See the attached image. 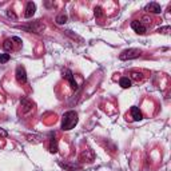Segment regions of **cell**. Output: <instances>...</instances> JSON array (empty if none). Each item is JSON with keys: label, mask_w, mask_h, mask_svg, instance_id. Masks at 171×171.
Instances as JSON below:
<instances>
[{"label": "cell", "mask_w": 171, "mask_h": 171, "mask_svg": "<svg viewBox=\"0 0 171 171\" xmlns=\"http://www.w3.org/2000/svg\"><path fill=\"white\" fill-rule=\"evenodd\" d=\"M78 114L75 111H67L64 112L63 118H62V128L68 131V130H72L75 126L78 124Z\"/></svg>", "instance_id": "obj_1"}, {"label": "cell", "mask_w": 171, "mask_h": 171, "mask_svg": "<svg viewBox=\"0 0 171 171\" xmlns=\"http://www.w3.org/2000/svg\"><path fill=\"white\" fill-rule=\"evenodd\" d=\"M140 54L142 52L137 48H128V49H124V51L119 55V59L120 60H132V59L139 58Z\"/></svg>", "instance_id": "obj_2"}, {"label": "cell", "mask_w": 171, "mask_h": 171, "mask_svg": "<svg viewBox=\"0 0 171 171\" xmlns=\"http://www.w3.org/2000/svg\"><path fill=\"white\" fill-rule=\"evenodd\" d=\"M62 76H63L64 79L68 80V83H70V86H71L72 90H78V83L75 82V78H74V74H72L71 70L64 68L63 71H62Z\"/></svg>", "instance_id": "obj_3"}, {"label": "cell", "mask_w": 171, "mask_h": 171, "mask_svg": "<svg viewBox=\"0 0 171 171\" xmlns=\"http://www.w3.org/2000/svg\"><path fill=\"white\" fill-rule=\"evenodd\" d=\"M23 29H27V31H29V32L40 34L44 29V24H42V23H40V20H38V22H35L29 27H23Z\"/></svg>", "instance_id": "obj_4"}, {"label": "cell", "mask_w": 171, "mask_h": 171, "mask_svg": "<svg viewBox=\"0 0 171 171\" xmlns=\"http://www.w3.org/2000/svg\"><path fill=\"white\" fill-rule=\"evenodd\" d=\"M16 80L19 83H26L27 82V72L23 66H18L16 68Z\"/></svg>", "instance_id": "obj_5"}, {"label": "cell", "mask_w": 171, "mask_h": 171, "mask_svg": "<svg viewBox=\"0 0 171 171\" xmlns=\"http://www.w3.org/2000/svg\"><path fill=\"white\" fill-rule=\"evenodd\" d=\"M131 28L137 34H139V35L146 34V26H144L142 22H139V20H134V22L131 23Z\"/></svg>", "instance_id": "obj_6"}, {"label": "cell", "mask_w": 171, "mask_h": 171, "mask_svg": "<svg viewBox=\"0 0 171 171\" xmlns=\"http://www.w3.org/2000/svg\"><path fill=\"white\" fill-rule=\"evenodd\" d=\"M35 11H36V6H35V3L28 2L27 6H26V12H24V16H26L27 19L32 18L34 13H35Z\"/></svg>", "instance_id": "obj_7"}, {"label": "cell", "mask_w": 171, "mask_h": 171, "mask_svg": "<svg viewBox=\"0 0 171 171\" xmlns=\"http://www.w3.org/2000/svg\"><path fill=\"white\" fill-rule=\"evenodd\" d=\"M144 11L151 12V13H160V12H162V8H160V6L158 3H150V4L146 6Z\"/></svg>", "instance_id": "obj_8"}, {"label": "cell", "mask_w": 171, "mask_h": 171, "mask_svg": "<svg viewBox=\"0 0 171 171\" xmlns=\"http://www.w3.org/2000/svg\"><path fill=\"white\" fill-rule=\"evenodd\" d=\"M130 112H131V117H132V119L135 120V122H139V120L143 119V115H142V112H140V110L138 107H135V106L131 107Z\"/></svg>", "instance_id": "obj_9"}, {"label": "cell", "mask_w": 171, "mask_h": 171, "mask_svg": "<svg viewBox=\"0 0 171 171\" xmlns=\"http://www.w3.org/2000/svg\"><path fill=\"white\" fill-rule=\"evenodd\" d=\"M49 153H58V140L55 139V134H51V139H49Z\"/></svg>", "instance_id": "obj_10"}, {"label": "cell", "mask_w": 171, "mask_h": 171, "mask_svg": "<svg viewBox=\"0 0 171 171\" xmlns=\"http://www.w3.org/2000/svg\"><path fill=\"white\" fill-rule=\"evenodd\" d=\"M32 102H29L27 98H23L22 99V107H23V112H28L32 110Z\"/></svg>", "instance_id": "obj_11"}, {"label": "cell", "mask_w": 171, "mask_h": 171, "mask_svg": "<svg viewBox=\"0 0 171 171\" xmlns=\"http://www.w3.org/2000/svg\"><path fill=\"white\" fill-rule=\"evenodd\" d=\"M119 84H120V87H122V88H130V87H131V80H130L128 78L123 76V78H120Z\"/></svg>", "instance_id": "obj_12"}, {"label": "cell", "mask_w": 171, "mask_h": 171, "mask_svg": "<svg viewBox=\"0 0 171 171\" xmlns=\"http://www.w3.org/2000/svg\"><path fill=\"white\" fill-rule=\"evenodd\" d=\"M55 22H56L58 24H64V23H67V15H64V13L58 15L56 19H55Z\"/></svg>", "instance_id": "obj_13"}, {"label": "cell", "mask_w": 171, "mask_h": 171, "mask_svg": "<svg viewBox=\"0 0 171 171\" xmlns=\"http://www.w3.org/2000/svg\"><path fill=\"white\" fill-rule=\"evenodd\" d=\"M12 47H13V44H12V40H11V39H6V40H4L3 48L6 49V51H11Z\"/></svg>", "instance_id": "obj_14"}, {"label": "cell", "mask_w": 171, "mask_h": 171, "mask_svg": "<svg viewBox=\"0 0 171 171\" xmlns=\"http://www.w3.org/2000/svg\"><path fill=\"white\" fill-rule=\"evenodd\" d=\"M59 164L62 166V167H64L66 170H68V171H75V170H78V168H79L78 166H71V164H67V163H62V162H60Z\"/></svg>", "instance_id": "obj_15"}, {"label": "cell", "mask_w": 171, "mask_h": 171, "mask_svg": "<svg viewBox=\"0 0 171 171\" xmlns=\"http://www.w3.org/2000/svg\"><path fill=\"white\" fill-rule=\"evenodd\" d=\"M94 13H95V18H102L103 16V9H102V7H95V9H94Z\"/></svg>", "instance_id": "obj_16"}, {"label": "cell", "mask_w": 171, "mask_h": 171, "mask_svg": "<svg viewBox=\"0 0 171 171\" xmlns=\"http://www.w3.org/2000/svg\"><path fill=\"white\" fill-rule=\"evenodd\" d=\"M9 59H11V56L8 54H0V63H7Z\"/></svg>", "instance_id": "obj_17"}, {"label": "cell", "mask_w": 171, "mask_h": 171, "mask_svg": "<svg viewBox=\"0 0 171 171\" xmlns=\"http://www.w3.org/2000/svg\"><path fill=\"white\" fill-rule=\"evenodd\" d=\"M7 16H8L9 19H12V20H16V19H18V16L13 13L12 9H8V11H7Z\"/></svg>", "instance_id": "obj_18"}, {"label": "cell", "mask_w": 171, "mask_h": 171, "mask_svg": "<svg viewBox=\"0 0 171 171\" xmlns=\"http://www.w3.org/2000/svg\"><path fill=\"white\" fill-rule=\"evenodd\" d=\"M158 32H159V34H168V32H170V27H168V26H166V27L159 28V29H158Z\"/></svg>", "instance_id": "obj_19"}, {"label": "cell", "mask_w": 171, "mask_h": 171, "mask_svg": "<svg viewBox=\"0 0 171 171\" xmlns=\"http://www.w3.org/2000/svg\"><path fill=\"white\" fill-rule=\"evenodd\" d=\"M131 78L134 80H140V79H142V76H140L139 72H131Z\"/></svg>", "instance_id": "obj_20"}, {"label": "cell", "mask_w": 171, "mask_h": 171, "mask_svg": "<svg viewBox=\"0 0 171 171\" xmlns=\"http://www.w3.org/2000/svg\"><path fill=\"white\" fill-rule=\"evenodd\" d=\"M11 40H12V42H15L16 44H22V39H19L18 36H13V38H11Z\"/></svg>", "instance_id": "obj_21"}, {"label": "cell", "mask_w": 171, "mask_h": 171, "mask_svg": "<svg viewBox=\"0 0 171 171\" xmlns=\"http://www.w3.org/2000/svg\"><path fill=\"white\" fill-rule=\"evenodd\" d=\"M0 137L6 138V137H7V131H4V130H3V128H0Z\"/></svg>", "instance_id": "obj_22"}]
</instances>
